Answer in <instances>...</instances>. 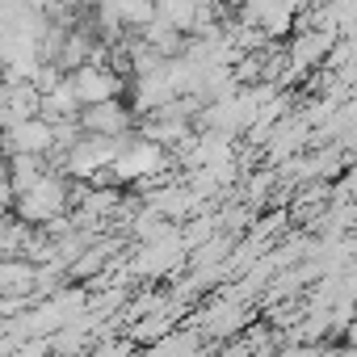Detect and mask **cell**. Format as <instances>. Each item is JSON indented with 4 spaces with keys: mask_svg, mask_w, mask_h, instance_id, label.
Segmentation results:
<instances>
[{
    "mask_svg": "<svg viewBox=\"0 0 357 357\" xmlns=\"http://www.w3.org/2000/svg\"><path fill=\"white\" fill-rule=\"evenodd\" d=\"M303 5H307V0H269V5L261 9V17H257V30H261L269 43L290 38V34H294V17H298Z\"/></svg>",
    "mask_w": 357,
    "mask_h": 357,
    "instance_id": "6",
    "label": "cell"
},
{
    "mask_svg": "<svg viewBox=\"0 0 357 357\" xmlns=\"http://www.w3.org/2000/svg\"><path fill=\"white\" fill-rule=\"evenodd\" d=\"M135 34H139V43H143V47H151L160 59H172V55H181V51H185V34L176 30V26H168L164 17L143 22Z\"/></svg>",
    "mask_w": 357,
    "mask_h": 357,
    "instance_id": "7",
    "label": "cell"
},
{
    "mask_svg": "<svg viewBox=\"0 0 357 357\" xmlns=\"http://www.w3.org/2000/svg\"><path fill=\"white\" fill-rule=\"evenodd\" d=\"M63 206H68V190H63V181H55V176H47V172L30 190L17 194V215L26 223H55V215Z\"/></svg>",
    "mask_w": 357,
    "mask_h": 357,
    "instance_id": "2",
    "label": "cell"
},
{
    "mask_svg": "<svg viewBox=\"0 0 357 357\" xmlns=\"http://www.w3.org/2000/svg\"><path fill=\"white\" fill-rule=\"evenodd\" d=\"M76 5H84V9H97V5H105V0H76Z\"/></svg>",
    "mask_w": 357,
    "mask_h": 357,
    "instance_id": "9",
    "label": "cell"
},
{
    "mask_svg": "<svg viewBox=\"0 0 357 357\" xmlns=\"http://www.w3.org/2000/svg\"><path fill=\"white\" fill-rule=\"evenodd\" d=\"M332 43H336L332 30H294L290 43H286V51H282V55H286V68L298 72V76L324 68V55L332 51Z\"/></svg>",
    "mask_w": 357,
    "mask_h": 357,
    "instance_id": "3",
    "label": "cell"
},
{
    "mask_svg": "<svg viewBox=\"0 0 357 357\" xmlns=\"http://www.w3.org/2000/svg\"><path fill=\"white\" fill-rule=\"evenodd\" d=\"M105 5L118 13V22H122L126 30H139L143 22L155 17V0H105Z\"/></svg>",
    "mask_w": 357,
    "mask_h": 357,
    "instance_id": "8",
    "label": "cell"
},
{
    "mask_svg": "<svg viewBox=\"0 0 357 357\" xmlns=\"http://www.w3.org/2000/svg\"><path fill=\"white\" fill-rule=\"evenodd\" d=\"M76 122H80V130L84 135H126V126H130V109L114 97V101H97V105H80V114H76Z\"/></svg>",
    "mask_w": 357,
    "mask_h": 357,
    "instance_id": "4",
    "label": "cell"
},
{
    "mask_svg": "<svg viewBox=\"0 0 357 357\" xmlns=\"http://www.w3.org/2000/svg\"><path fill=\"white\" fill-rule=\"evenodd\" d=\"M5 143H9V151L13 155H47L51 151V122H43L38 114L34 118H22V122H13V126H5Z\"/></svg>",
    "mask_w": 357,
    "mask_h": 357,
    "instance_id": "5",
    "label": "cell"
},
{
    "mask_svg": "<svg viewBox=\"0 0 357 357\" xmlns=\"http://www.w3.org/2000/svg\"><path fill=\"white\" fill-rule=\"evenodd\" d=\"M68 80H72V93H76V101L80 105H97V101H114V97H122V72H114L109 63H80V68H72L68 72Z\"/></svg>",
    "mask_w": 357,
    "mask_h": 357,
    "instance_id": "1",
    "label": "cell"
}]
</instances>
